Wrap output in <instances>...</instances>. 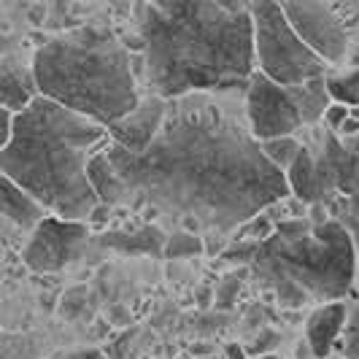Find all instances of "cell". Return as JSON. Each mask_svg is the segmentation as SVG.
I'll use <instances>...</instances> for the list:
<instances>
[{"label":"cell","mask_w":359,"mask_h":359,"mask_svg":"<svg viewBox=\"0 0 359 359\" xmlns=\"http://www.w3.org/2000/svg\"><path fill=\"white\" fill-rule=\"evenodd\" d=\"M11 130H14V114L8 108H0V149L11 141Z\"/></svg>","instance_id":"cell-27"},{"label":"cell","mask_w":359,"mask_h":359,"mask_svg":"<svg viewBox=\"0 0 359 359\" xmlns=\"http://www.w3.org/2000/svg\"><path fill=\"white\" fill-rule=\"evenodd\" d=\"M68 359H106L97 348H81V351H73Z\"/></svg>","instance_id":"cell-32"},{"label":"cell","mask_w":359,"mask_h":359,"mask_svg":"<svg viewBox=\"0 0 359 359\" xmlns=\"http://www.w3.org/2000/svg\"><path fill=\"white\" fill-rule=\"evenodd\" d=\"M165 230L160 224H144L138 230H108L95 238L97 249H108L116 254H146V257H162L165 246Z\"/></svg>","instance_id":"cell-14"},{"label":"cell","mask_w":359,"mask_h":359,"mask_svg":"<svg viewBox=\"0 0 359 359\" xmlns=\"http://www.w3.org/2000/svg\"><path fill=\"white\" fill-rule=\"evenodd\" d=\"M111 322L114 324H130V311L122 306H114L111 308Z\"/></svg>","instance_id":"cell-31"},{"label":"cell","mask_w":359,"mask_h":359,"mask_svg":"<svg viewBox=\"0 0 359 359\" xmlns=\"http://www.w3.org/2000/svg\"><path fill=\"white\" fill-rule=\"evenodd\" d=\"M224 357H227V359H249V354H246V348H243L241 343H227Z\"/></svg>","instance_id":"cell-30"},{"label":"cell","mask_w":359,"mask_h":359,"mask_svg":"<svg viewBox=\"0 0 359 359\" xmlns=\"http://www.w3.org/2000/svg\"><path fill=\"white\" fill-rule=\"evenodd\" d=\"M308 146L316 176V203L332 195H357L359 192V151L348 149L332 130L316 127Z\"/></svg>","instance_id":"cell-9"},{"label":"cell","mask_w":359,"mask_h":359,"mask_svg":"<svg viewBox=\"0 0 359 359\" xmlns=\"http://www.w3.org/2000/svg\"><path fill=\"white\" fill-rule=\"evenodd\" d=\"M243 273H246V268H241V270H235V273H230V276H224L222 284L214 289V294H216L214 306L219 308V311H227V308L235 303V294H238V289H241Z\"/></svg>","instance_id":"cell-23"},{"label":"cell","mask_w":359,"mask_h":359,"mask_svg":"<svg viewBox=\"0 0 359 359\" xmlns=\"http://www.w3.org/2000/svg\"><path fill=\"white\" fill-rule=\"evenodd\" d=\"M246 122L257 141H270V138H281V135H294L303 119L300 111L292 100V92L284 84H276L265 73L254 71L246 84Z\"/></svg>","instance_id":"cell-8"},{"label":"cell","mask_w":359,"mask_h":359,"mask_svg":"<svg viewBox=\"0 0 359 359\" xmlns=\"http://www.w3.org/2000/svg\"><path fill=\"white\" fill-rule=\"evenodd\" d=\"M257 254V241H233L224 252L219 254V259L224 265H233V268H249Z\"/></svg>","instance_id":"cell-22"},{"label":"cell","mask_w":359,"mask_h":359,"mask_svg":"<svg viewBox=\"0 0 359 359\" xmlns=\"http://www.w3.org/2000/svg\"><path fill=\"white\" fill-rule=\"evenodd\" d=\"M348 119V106L346 103H330L327 106V111H324V116H322V125L327 127V130H332V133H338V127L343 125Z\"/></svg>","instance_id":"cell-25"},{"label":"cell","mask_w":359,"mask_h":359,"mask_svg":"<svg viewBox=\"0 0 359 359\" xmlns=\"http://www.w3.org/2000/svg\"><path fill=\"white\" fill-rule=\"evenodd\" d=\"M359 133V119H354V116H348L346 122H343L341 127H338V138H351V135H357Z\"/></svg>","instance_id":"cell-29"},{"label":"cell","mask_w":359,"mask_h":359,"mask_svg":"<svg viewBox=\"0 0 359 359\" xmlns=\"http://www.w3.org/2000/svg\"><path fill=\"white\" fill-rule=\"evenodd\" d=\"M327 92L335 103L359 106V68L341 73V76H327Z\"/></svg>","instance_id":"cell-21"},{"label":"cell","mask_w":359,"mask_h":359,"mask_svg":"<svg viewBox=\"0 0 359 359\" xmlns=\"http://www.w3.org/2000/svg\"><path fill=\"white\" fill-rule=\"evenodd\" d=\"M278 341H281V335H278V332H273V330H265V332L259 335V341L254 343L249 351H259L262 346H278ZM249 351H246V354H249Z\"/></svg>","instance_id":"cell-28"},{"label":"cell","mask_w":359,"mask_h":359,"mask_svg":"<svg viewBox=\"0 0 359 359\" xmlns=\"http://www.w3.org/2000/svg\"><path fill=\"white\" fill-rule=\"evenodd\" d=\"M38 95L111 127L138 106V76L125 38L100 25H84L46 41L33 54Z\"/></svg>","instance_id":"cell-4"},{"label":"cell","mask_w":359,"mask_h":359,"mask_svg":"<svg viewBox=\"0 0 359 359\" xmlns=\"http://www.w3.org/2000/svg\"><path fill=\"white\" fill-rule=\"evenodd\" d=\"M0 214L6 219H11L19 227H25V230H33L38 222L46 216V211L19 184H14L8 176L0 173Z\"/></svg>","instance_id":"cell-15"},{"label":"cell","mask_w":359,"mask_h":359,"mask_svg":"<svg viewBox=\"0 0 359 359\" xmlns=\"http://www.w3.org/2000/svg\"><path fill=\"white\" fill-rule=\"evenodd\" d=\"M343 354L348 359H359V300L354 308H348V319L343 327Z\"/></svg>","instance_id":"cell-24"},{"label":"cell","mask_w":359,"mask_h":359,"mask_svg":"<svg viewBox=\"0 0 359 359\" xmlns=\"http://www.w3.org/2000/svg\"><path fill=\"white\" fill-rule=\"evenodd\" d=\"M294 33L306 41L324 62H341L348 54V36L338 14L324 0H278Z\"/></svg>","instance_id":"cell-10"},{"label":"cell","mask_w":359,"mask_h":359,"mask_svg":"<svg viewBox=\"0 0 359 359\" xmlns=\"http://www.w3.org/2000/svg\"><path fill=\"white\" fill-rule=\"evenodd\" d=\"M90 243V222H73L46 214L33 227L22 249V259L33 273H60L79 262Z\"/></svg>","instance_id":"cell-7"},{"label":"cell","mask_w":359,"mask_h":359,"mask_svg":"<svg viewBox=\"0 0 359 359\" xmlns=\"http://www.w3.org/2000/svg\"><path fill=\"white\" fill-rule=\"evenodd\" d=\"M348 116H354V119H359V106H351V108H348Z\"/></svg>","instance_id":"cell-35"},{"label":"cell","mask_w":359,"mask_h":359,"mask_svg":"<svg viewBox=\"0 0 359 359\" xmlns=\"http://www.w3.org/2000/svg\"><path fill=\"white\" fill-rule=\"evenodd\" d=\"M106 154L125 184V205L181 219L189 233L230 235L292 195L233 92L168 97L160 130L141 154L111 141Z\"/></svg>","instance_id":"cell-1"},{"label":"cell","mask_w":359,"mask_h":359,"mask_svg":"<svg viewBox=\"0 0 359 359\" xmlns=\"http://www.w3.org/2000/svg\"><path fill=\"white\" fill-rule=\"evenodd\" d=\"M133 19V68L149 95L246 92L257 71L249 0H135Z\"/></svg>","instance_id":"cell-2"},{"label":"cell","mask_w":359,"mask_h":359,"mask_svg":"<svg viewBox=\"0 0 359 359\" xmlns=\"http://www.w3.org/2000/svg\"><path fill=\"white\" fill-rule=\"evenodd\" d=\"M165 114V97L160 95H141L138 106L127 111L122 119H116L108 130V141L122 146L130 154H141L146 146L151 144V138L157 135Z\"/></svg>","instance_id":"cell-11"},{"label":"cell","mask_w":359,"mask_h":359,"mask_svg":"<svg viewBox=\"0 0 359 359\" xmlns=\"http://www.w3.org/2000/svg\"><path fill=\"white\" fill-rule=\"evenodd\" d=\"M8 49H11V41H8L6 36H0V57L8 54Z\"/></svg>","instance_id":"cell-33"},{"label":"cell","mask_w":359,"mask_h":359,"mask_svg":"<svg viewBox=\"0 0 359 359\" xmlns=\"http://www.w3.org/2000/svg\"><path fill=\"white\" fill-rule=\"evenodd\" d=\"M348 319V306L343 300H330L311 311L306 322V343L313 359H327L335 348V341L343 335Z\"/></svg>","instance_id":"cell-12"},{"label":"cell","mask_w":359,"mask_h":359,"mask_svg":"<svg viewBox=\"0 0 359 359\" xmlns=\"http://www.w3.org/2000/svg\"><path fill=\"white\" fill-rule=\"evenodd\" d=\"M289 92H292V100L300 111L303 127L322 125L324 111L332 103V97L327 92V76H316V79H308L303 84H294V87H289Z\"/></svg>","instance_id":"cell-17"},{"label":"cell","mask_w":359,"mask_h":359,"mask_svg":"<svg viewBox=\"0 0 359 359\" xmlns=\"http://www.w3.org/2000/svg\"><path fill=\"white\" fill-rule=\"evenodd\" d=\"M108 144V130L43 95L14 114V130L0 149V173L19 184L52 216L90 222L100 200L87 162Z\"/></svg>","instance_id":"cell-3"},{"label":"cell","mask_w":359,"mask_h":359,"mask_svg":"<svg viewBox=\"0 0 359 359\" xmlns=\"http://www.w3.org/2000/svg\"><path fill=\"white\" fill-rule=\"evenodd\" d=\"M259 149H262V154H265L281 173H287V168L294 162L297 151L303 149V141H297L294 135H281V138L259 141Z\"/></svg>","instance_id":"cell-19"},{"label":"cell","mask_w":359,"mask_h":359,"mask_svg":"<svg viewBox=\"0 0 359 359\" xmlns=\"http://www.w3.org/2000/svg\"><path fill=\"white\" fill-rule=\"evenodd\" d=\"M203 254V238L198 233H189V230H176L165 238V246H162V257L165 259H192Z\"/></svg>","instance_id":"cell-20"},{"label":"cell","mask_w":359,"mask_h":359,"mask_svg":"<svg viewBox=\"0 0 359 359\" xmlns=\"http://www.w3.org/2000/svg\"><path fill=\"white\" fill-rule=\"evenodd\" d=\"M254 27V62L276 84L294 87L308 79L327 76L330 62L294 33L278 0H249Z\"/></svg>","instance_id":"cell-6"},{"label":"cell","mask_w":359,"mask_h":359,"mask_svg":"<svg viewBox=\"0 0 359 359\" xmlns=\"http://www.w3.org/2000/svg\"><path fill=\"white\" fill-rule=\"evenodd\" d=\"M348 60H351V68H359V46L351 52V57H348Z\"/></svg>","instance_id":"cell-34"},{"label":"cell","mask_w":359,"mask_h":359,"mask_svg":"<svg viewBox=\"0 0 359 359\" xmlns=\"http://www.w3.org/2000/svg\"><path fill=\"white\" fill-rule=\"evenodd\" d=\"M38 95L33 68L19 62L17 57L3 54L0 57V108H8L11 114H19L33 103Z\"/></svg>","instance_id":"cell-13"},{"label":"cell","mask_w":359,"mask_h":359,"mask_svg":"<svg viewBox=\"0 0 359 359\" xmlns=\"http://www.w3.org/2000/svg\"><path fill=\"white\" fill-rule=\"evenodd\" d=\"M324 208L332 219H338L343 230L351 235L359 252V192L357 195H332L324 200Z\"/></svg>","instance_id":"cell-18"},{"label":"cell","mask_w":359,"mask_h":359,"mask_svg":"<svg viewBox=\"0 0 359 359\" xmlns=\"http://www.w3.org/2000/svg\"><path fill=\"white\" fill-rule=\"evenodd\" d=\"M249 270L284 308L343 300L357 278V246L332 216L324 222L292 216L276 222V230L257 243Z\"/></svg>","instance_id":"cell-5"},{"label":"cell","mask_w":359,"mask_h":359,"mask_svg":"<svg viewBox=\"0 0 359 359\" xmlns=\"http://www.w3.org/2000/svg\"><path fill=\"white\" fill-rule=\"evenodd\" d=\"M224 249H227V235L205 233V238H203V254H222Z\"/></svg>","instance_id":"cell-26"},{"label":"cell","mask_w":359,"mask_h":359,"mask_svg":"<svg viewBox=\"0 0 359 359\" xmlns=\"http://www.w3.org/2000/svg\"><path fill=\"white\" fill-rule=\"evenodd\" d=\"M87 179H90L92 189L97 200L103 205H125V184L119 179V173L114 170V165L108 160L106 154V146L100 151H95L87 162Z\"/></svg>","instance_id":"cell-16"},{"label":"cell","mask_w":359,"mask_h":359,"mask_svg":"<svg viewBox=\"0 0 359 359\" xmlns=\"http://www.w3.org/2000/svg\"><path fill=\"white\" fill-rule=\"evenodd\" d=\"M257 359H281L278 354H273V351H268V354H259Z\"/></svg>","instance_id":"cell-36"}]
</instances>
